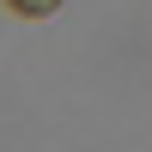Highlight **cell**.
<instances>
[{
    "mask_svg": "<svg viewBox=\"0 0 152 152\" xmlns=\"http://www.w3.org/2000/svg\"><path fill=\"white\" fill-rule=\"evenodd\" d=\"M0 6H6L12 18H49V12L61 6V0H0Z\"/></svg>",
    "mask_w": 152,
    "mask_h": 152,
    "instance_id": "cell-1",
    "label": "cell"
}]
</instances>
